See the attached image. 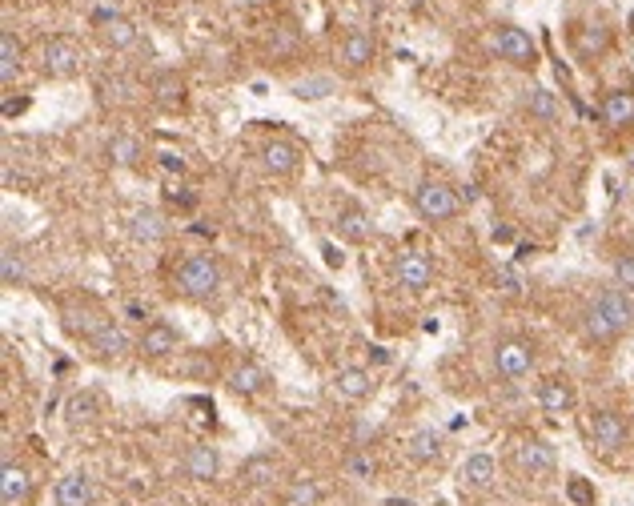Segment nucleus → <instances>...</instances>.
Returning <instances> with one entry per match:
<instances>
[{"label":"nucleus","mask_w":634,"mask_h":506,"mask_svg":"<svg viewBox=\"0 0 634 506\" xmlns=\"http://www.w3.org/2000/svg\"><path fill=\"white\" fill-rule=\"evenodd\" d=\"M494 370H498V378H506V382H522V378L534 370V342H530V338H518V334L498 338V342H494Z\"/></svg>","instance_id":"6"},{"label":"nucleus","mask_w":634,"mask_h":506,"mask_svg":"<svg viewBox=\"0 0 634 506\" xmlns=\"http://www.w3.org/2000/svg\"><path fill=\"white\" fill-rule=\"evenodd\" d=\"M25 73V45L17 29H0V85H13Z\"/></svg>","instance_id":"22"},{"label":"nucleus","mask_w":634,"mask_h":506,"mask_svg":"<svg viewBox=\"0 0 634 506\" xmlns=\"http://www.w3.org/2000/svg\"><path fill=\"white\" fill-rule=\"evenodd\" d=\"M317 498H322V490H317L313 478H293V486L285 494V506H317Z\"/></svg>","instance_id":"35"},{"label":"nucleus","mask_w":634,"mask_h":506,"mask_svg":"<svg viewBox=\"0 0 634 506\" xmlns=\"http://www.w3.org/2000/svg\"><path fill=\"white\" fill-rule=\"evenodd\" d=\"M129 233H133V241H141V245H157V241H165L169 221H165L161 209H137V213L129 217Z\"/></svg>","instance_id":"24"},{"label":"nucleus","mask_w":634,"mask_h":506,"mask_svg":"<svg viewBox=\"0 0 634 506\" xmlns=\"http://www.w3.org/2000/svg\"><path fill=\"white\" fill-rule=\"evenodd\" d=\"M97 418V398L93 394H81V398H73L69 402V422L77 426V422H93Z\"/></svg>","instance_id":"36"},{"label":"nucleus","mask_w":634,"mask_h":506,"mask_svg":"<svg viewBox=\"0 0 634 506\" xmlns=\"http://www.w3.org/2000/svg\"><path fill=\"white\" fill-rule=\"evenodd\" d=\"M598 121H602L610 133L634 129V89H610V93L598 101Z\"/></svg>","instance_id":"14"},{"label":"nucleus","mask_w":634,"mask_h":506,"mask_svg":"<svg viewBox=\"0 0 634 506\" xmlns=\"http://www.w3.org/2000/svg\"><path fill=\"white\" fill-rule=\"evenodd\" d=\"M326 89H330V81H326V77H322V81H301V85H293V97L313 101V97H326Z\"/></svg>","instance_id":"38"},{"label":"nucleus","mask_w":634,"mask_h":506,"mask_svg":"<svg viewBox=\"0 0 634 506\" xmlns=\"http://www.w3.org/2000/svg\"><path fill=\"white\" fill-rule=\"evenodd\" d=\"M57 502L61 506H93L97 502V482L85 470H69L65 478H57Z\"/></svg>","instance_id":"21"},{"label":"nucleus","mask_w":634,"mask_h":506,"mask_svg":"<svg viewBox=\"0 0 634 506\" xmlns=\"http://www.w3.org/2000/svg\"><path fill=\"white\" fill-rule=\"evenodd\" d=\"M25 282H29L25 253L13 249V245H5V249H0V286H5V290H21Z\"/></svg>","instance_id":"30"},{"label":"nucleus","mask_w":634,"mask_h":506,"mask_svg":"<svg viewBox=\"0 0 634 506\" xmlns=\"http://www.w3.org/2000/svg\"><path fill=\"white\" fill-rule=\"evenodd\" d=\"M522 109H526L534 121H546V125L558 117V101H554L550 89H530V93L522 97Z\"/></svg>","instance_id":"33"},{"label":"nucleus","mask_w":634,"mask_h":506,"mask_svg":"<svg viewBox=\"0 0 634 506\" xmlns=\"http://www.w3.org/2000/svg\"><path fill=\"white\" fill-rule=\"evenodd\" d=\"M221 282H225V274L213 253H185L173 270V294L185 302H209L221 290Z\"/></svg>","instance_id":"2"},{"label":"nucleus","mask_w":634,"mask_h":506,"mask_svg":"<svg viewBox=\"0 0 634 506\" xmlns=\"http://www.w3.org/2000/svg\"><path fill=\"white\" fill-rule=\"evenodd\" d=\"M277 478V458L273 454H253V458H245V466H241V482L245 486H269Z\"/></svg>","instance_id":"32"},{"label":"nucleus","mask_w":634,"mask_h":506,"mask_svg":"<svg viewBox=\"0 0 634 506\" xmlns=\"http://www.w3.org/2000/svg\"><path fill=\"white\" fill-rule=\"evenodd\" d=\"M494 478H498V466H494L490 454H470V458L462 462V470H458V482H462L466 490H490Z\"/></svg>","instance_id":"26"},{"label":"nucleus","mask_w":634,"mask_h":506,"mask_svg":"<svg viewBox=\"0 0 634 506\" xmlns=\"http://www.w3.org/2000/svg\"><path fill=\"white\" fill-rule=\"evenodd\" d=\"M229 390L233 394H241V398H253V394H261V390H269V374L257 366V362H237L233 370H229Z\"/></svg>","instance_id":"25"},{"label":"nucleus","mask_w":634,"mask_h":506,"mask_svg":"<svg viewBox=\"0 0 634 506\" xmlns=\"http://www.w3.org/2000/svg\"><path fill=\"white\" fill-rule=\"evenodd\" d=\"M442 434L438 430H418L414 438H410V446H406V454H410V462H418V466H430V462H438L442 458Z\"/></svg>","instance_id":"31"},{"label":"nucleus","mask_w":634,"mask_h":506,"mask_svg":"<svg viewBox=\"0 0 634 506\" xmlns=\"http://www.w3.org/2000/svg\"><path fill=\"white\" fill-rule=\"evenodd\" d=\"M586 430H590L594 450H602V454H618V450L630 442V426H626V418H622L618 410H606V406L590 414Z\"/></svg>","instance_id":"8"},{"label":"nucleus","mask_w":634,"mask_h":506,"mask_svg":"<svg viewBox=\"0 0 634 506\" xmlns=\"http://www.w3.org/2000/svg\"><path fill=\"white\" fill-rule=\"evenodd\" d=\"M109 161L113 165H121V169H133V165H141V157H145V145H141V137H133V133H113L109 137Z\"/></svg>","instance_id":"28"},{"label":"nucleus","mask_w":634,"mask_h":506,"mask_svg":"<svg viewBox=\"0 0 634 506\" xmlns=\"http://www.w3.org/2000/svg\"><path fill=\"white\" fill-rule=\"evenodd\" d=\"M269 57L273 61H289V57H297V49H301V29L293 25V21H281V25H273V33H269Z\"/></svg>","instance_id":"29"},{"label":"nucleus","mask_w":634,"mask_h":506,"mask_svg":"<svg viewBox=\"0 0 634 506\" xmlns=\"http://www.w3.org/2000/svg\"><path fill=\"white\" fill-rule=\"evenodd\" d=\"M89 350H93L101 362H121V358L133 350V342H129V334H125L113 318H105V322L97 326V334L89 338Z\"/></svg>","instance_id":"15"},{"label":"nucleus","mask_w":634,"mask_h":506,"mask_svg":"<svg viewBox=\"0 0 634 506\" xmlns=\"http://www.w3.org/2000/svg\"><path fill=\"white\" fill-rule=\"evenodd\" d=\"M378 57V37L370 29H346L342 45H338V65L346 73H366Z\"/></svg>","instance_id":"9"},{"label":"nucleus","mask_w":634,"mask_h":506,"mask_svg":"<svg viewBox=\"0 0 634 506\" xmlns=\"http://www.w3.org/2000/svg\"><path fill=\"white\" fill-rule=\"evenodd\" d=\"M394 282L402 290H410V294H426L430 282H434V262L426 258V253H418V249H406V253L394 258Z\"/></svg>","instance_id":"11"},{"label":"nucleus","mask_w":634,"mask_h":506,"mask_svg":"<svg viewBox=\"0 0 634 506\" xmlns=\"http://www.w3.org/2000/svg\"><path fill=\"white\" fill-rule=\"evenodd\" d=\"M338 237L342 241H350V245H362V241H370V233H374V221H370V213L362 209V205H342L338 209Z\"/></svg>","instance_id":"23"},{"label":"nucleus","mask_w":634,"mask_h":506,"mask_svg":"<svg viewBox=\"0 0 634 506\" xmlns=\"http://www.w3.org/2000/svg\"><path fill=\"white\" fill-rule=\"evenodd\" d=\"M514 462H518L522 474L546 478V474L558 470V450H554L546 438H538V434H522V438L514 442Z\"/></svg>","instance_id":"7"},{"label":"nucleus","mask_w":634,"mask_h":506,"mask_svg":"<svg viewBox=\"0 0 634 506\" xmlns=\"http://www.w3.org/2000/svg\"><path fill=\"white\" fill-rule=\"evenodd\" d=\"M570 45H574V57H578V61L594 65V61H602V57L610 53L614 33H610V25H602V21H582V25H574Z\"/></svg>","instance_id":"10"},{"label":"nucleus","mask_w":634,"mask_h":506,"mask_svg":"<svg viewBox=\"0 0 634 506\" xmlns=\"http://www.w3.org/2000/svg\"><path fill=\"white\" fill-rule=\"evenodd\" d=\"M33 498V474L21 462L0 466V506H25Z\"/></svg>","instance_id":"17"},{"label":"nucleus","mask_w":634,"mask_h":506,"mask_svg":"<svg viewBox=\"0 0 634 506\" xmlns=\"http://www.w3.org/2000/svg\"><path fill=\"white\" fill-rule=\"evenodd\" d=\"M93 29H97V41H101L109 53H125V49H133V45L141 41L137 25H133L129 17H121V13H97V17H93Z\"/></svg>","instance_id":"12"},{"label":"nucleus","mask_w":634,"mask_h":506,"mask_svg":"<svg viewBox=\"0 0 634 506\" xmlns=\"http://www.w3.org/2000/svg\"><path fill=\"white\" fill-rule=\"evenodd\" d=\"M261 165H265V173H273V177H289V173H297L301 153H297V145H293V141L273 137V141H265V145H261Z\"/></svg>","instance_id":"20"},{"label":"nucleus","mask_w":634,"mask_h":506,"mask_svg":"<svg viewBox=\"0 0 634 506\" xmlns=\"http://www.w3.org/2000/svg\"><path fill=\"white\" fill-rule=\"evenodd\" d=\"M410 201H414L418 217H422V221H430V225H446V221H454V217L462 213L458 193H454L450 185H442V181H430V177L414 185Z\"/></svg>","instance_id":"4"},{"label":"nucleus","mask_w":634,"mask_h":506,"mask_svg":"<svg viewBox=\"0 0 634 506\" xmlns=\"http://www.w3.org/2000/svg\"><path fill=\"white\" fill-rule=\"evenodd\" d=\"M334 390H338L342 398H350V402H362V398H370L374 378H370L366 366H342V370L334 374Z\"/></svg>","instance_id":"27"},{"label":"nucleus","mask_w":634,"mask_h":506,"mask_svg":"<svg viewBox=\"0 0 634 506\" xmlns=\"http://www.w3.org/2000/svg\"><path fill=\"white\" fill-rule=\"evenodd\" d=\"M490 49L498 53V61H506L510 69H522V73H534L538 69V45L526 29L518 25H494L490 33Z\"/></svg>","instance_id":"3"},{"label":"nucleus","mask_w":634,"mask_h":506,"mask_svg":"<svg viewBox=\"0 0 634 506\" xmlns=\"http://www.w3.org/2000/svg\"><path fill=\"white\" fill-rule=\"evenodd\" d=\"M574 402H578V394H574V382L566 374H550L538 382V406L546 414H570Z\"/></svg>","instance_id":"16"},{"label":"nucleus","mask_w":634,"mask_h":506,"mask_svg":"<svg viewBox=\"0 0 634 506\" xmlns=\"http://www.w3.org/2000/svg\"><path fill=\"white\" fill-rule=\"evenodd\" d=\"M81 69H85V53H81V45L73 37L57 33V37L41 41V77H49V81H73Z\"/></svg>","instance_id":"5"},{"label":"nucleus","mask_w":634,"mask_h":506,"mask_svg":"<svg viewBox=\"0 0 634 506\" xmlns=\"http://www.w3.org/2000/svg\"><path fill=\"white\" fill-rule=\"evenodd\" d=\"M610 274H614V286H622L626 294H634V249H622V253H614Z\"/></svg>","instance_id":"34"},{"label":"nucleus","mask_w":634,"mask_h":506,"mask_svg":"<svg viewBox=\"0 0 634 506\" xmlns=\"http://www.w3.org/2000/svg\"><path fill=\"white\" fill-rule=\"evenodd\" d=\"M181 470H185V478H193V482H213V478L221 474V454H217V446H205V442L189 446L185 458H181Z\"/></svg>","instance_id":"19"},{"label":"nucleus","mask_w":634,"mask_h":506,"mask_svg":"<svg viewBox=\"0 0 634 506\" xmlns=\"http://www.w3.org/2000/svg\"><path fill=\"white\" fill-rule=\"evenodd\" d=\"M149 93H153V101L161 105V109H181L185 101H189V85H185V77L177 73V69H161V73H153V81H149Z\"/></svg>","instance_id":"18"},{"label":"nucleus","mask_w":634,"mask_h":506,"mask_svg":"<svg viewBox=\"0 0 634 506\" xmlns=\"http://www.w3.org/2000/svg\"><path fill=\"white\" fill-rule=\"evenodd\" d=\"M177 346H181V334H177V326H169L165 318H153V322L141 330V338H137V354L149 358V362H161V358L177 354Z\"/></svg>","instance_id":"13"},{"label":"nucleus","mask_w":634,"mask_h":506,"mask_svg":"<svg viewBox=\"0 0 634 506\" xmlns=\"http://www.w3.org/2000/svg\"><path fill=\"white\" fill-rule=\"evenodd\" d=\"M630 330H634V294H626L614 282L594 290L582 310V338L594 346H610V342L626 338Z\"/></svg>","instance_id":"1"},{"label":"nucleus","mask_w":634,"mask_h":506,"mask_svg":"<svg viewBox=\"0 0 634 506\" xmlns=\"http://www.w3.org/2000/svg\"><path fill=\"white\" fill-rule=\"evenodd\" d=\"M346 470H350L354 478H374V470H378V466H374V458H370L366 450H354V454H350V462H346Z\"/></svg>","instance_id":"37"},{"label":"nucleus","mask_w":634,"mask_h":506,"mask_svg":"<svg viewBox=\"0 0 634 506\" xmlns=\"http://www.w3.org/2000/svg\"><path fill=\"white\" fill-rule=\"evenodd\" d=\"M354 438H358V446H362L366 438H374V426H370V422H358V426H354Z\"/></svg>","instance_id":"39"}]
</instances>
